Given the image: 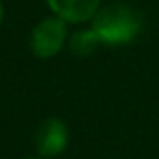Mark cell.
Returning a JSON list of instances; mask_svg holds the SVG:
<instances>
[{"instance_id": "7a4b0ae2", "label": "cell", "mask_w": 159, "mask_h": 159, "mask_svg": "<svg viewBox=\"0 0 159 159\" xmlns=\"http://www.w3.org/2000/svg\"><path fill=\"white\" fill-rule=\"evenodd\" d=\"M66 21L60 17H49L43 19L36 28L32 30L30 47L32 52L38 58H51L54 56L66 41Z\"/></svg>"}, {"instance_id": "6da1fadb", "label": "cell", "mask_w": 159, "mask_h": 159, "mask_svg": "<svg viewBox=\"0 0 159 159\" xmlns=\"http://www.w3.org/2000/svg\"><path fill=\"white\" fill-rule=\"evenodd\" d=\"M94 32L101 43L107 45H124L129 43L142 28L140 15L124 4H114L103 10H98L94 15Z\"/></svg>"}, {"instance_id": "5b68a950", "label": "cell", "mask_w": 159, "mask_h": 159, "mask_svg": "<svg viewBox=\"0 0 159 159\" xmlns=\"http://www.w3.org/2000/svg\"><path fill=\"white\" fill-rule=\"evenodd\" d=\"M99 43L101 41H99L98 34L94 32V28H90V30H81V32L73 34V38L69 41V49L77 56H88L96 51V47Z\"/></svg>"}, {"instance_id": "8992f818", "label": "cell", "mask_w": 159, "mask_h": 159, "mask_svg": "<svg viewBox=\"0 0 159 159\" xmlns=\"http://www.w3.org/2000/svg\"><path fill=\"white\" fill-rule=\"evenodd\" d=\"M2 15H4V8H2V2H0V21H2Z\"/></svg>"}, {"instance_id": "277c9868", "label": "cell", "mask_w": 159, "mask_h": 159, "mask_svg": "<svg viewBox=\"0 0 159 159\" xmlns=\"http://www.w3.org/2000/svg\"><path fill=\"white\" fill-rule=\"evenodd\" d=\"M101 0H47L56 17L67 23H83L92 19L99 10Z\"/></svg>"}, {"instance_id": "3957f363", "label": "cell", "mask_w": 159, "mask_h": 159, "mask_svg": "<svg viewBox=\"0 0 159 159\" xmlns=\"http://www.w3.org/2000/svg\"><path fill=\"white\" fill-rule=\"evenodd\" d=\"M67 146V127L60 118H47L36 129V148L45 157L58 155Z\"/></svg>"}]
</instances>
